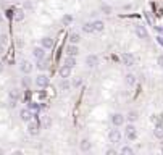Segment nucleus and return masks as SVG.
<instances>
[{
	"label": "nucleus",
	"mask_w": 163,
	"mask_h": 155,
	"mask_svg": "<svg viewBox=\"0 0 163 155\" xmlns=\"http://www.w3.org/2000/svg\"><path fill=\"white\" fill-rule=\"evenodd\" d=\"M125 133H126V137H128L129 141H134V139L137 137V131H136V128H134V124H132V123L126 124Z\"/></svg>",
	"instance_id": "f257e3e1"
},
{
	"label": "nucleus",
	"mask_w": 163,
	"mask_h": 155,
	"mask_svg": "<svg viewBox=\"0 0 163 155\" xmlns=\"http://www.w3.org/2000/svg\"><path fill=\"white\" fill-rule=\"evenodd\" d=\"M121 61L125 66H134V63H136V58H134L132 54H129V52H126V54L121 55Z\"/></svg>",
	"instance_id": "f03ea898"
},
{
	"label": "nucleus",
	"mask_w": 163,
	"mask_h": 155,
	"mask_svg": "<svg viewBox=\"0 0 163 155\" xmlns=\"http://www.w3.org/2000/svg\"><path fill=\"white\" fill-rule=\"evenodd\" d=\"M27 133L31 136H37L39 134V123L36 120H29L27 121Z\"/></svg>",
	"instance_id": "7ed1b4c3"
},
{
	"label": "nucleus",
	"mask_w": 163,
	"mask_h": 155,
	"mask_svg": "<svg viewBox=\"0 0 163 155\" xmlns=\"http://www.w3.org/2000/svg\"><path fill=\"white\" fill-rule=\"evenodd\" d=\"M8 99H10V105L15 107V105H16V102L20 100V90H18V89H10Z\"/></svg>",
	"instance_id": "20e7f679"
},
{
	"label": "nucleus",
	"mask_w": 163,
	"mask_h": 155,
	"mask_svg": "<svg viewBox=\"0 0 163 155\" xmlns=\"http://www.w3.org/2000/svg\"><path fill=\"white\" fill-rule=\"evenodd\" d=\"M108 139L111 144H118V142L121 141V133H120V129H111L110 133H108Z\"/></svg>",
	"instance_id": "39448f33"
},
{
	"label": "nucleus",
	"mask_w": 163,
	"mask_h": 155,
	"mask_svg": "<svg viewBox=\"0 0 163 155\" xmlns=\"http://www.w3.org/2000/svg\"><path fill=\"white\" fill-rule=\"evenodd\" d=\"M134 31H136V36L139 39H147L149 37V32H147V29H145V26H142V24H136Z\"/></svg>",
	"instance_id": "423d86ee"
},
{
	"label": "nucleus",
	"mask_w": 163,
	"mask_h": 155,
	"mask_svg": "<svg viewBox=\"0 0 163 155\" xmlns=\"http://www.w3.org/2000/svg\"><path fill=\"white\" fill-rule=\"evenodd\" d=\"M123 123H125V115H121V113H113L111 115V124L113 126H123Z\"/></svg>",
	"instance_id": "0eeeda50"
},
{
	"label": "nucleus",
	"mask_w": 163,
	"mask_h": 155,
	"mask_svg": "<svg viewBox=\"0 0 163 155\" xmlns=\"http://www.w3.org/2000/svg\"><path fill=\"white\" fill-rule=\"evenodd\" d=\"M20 70H21V73L29 74V73L32 71V63H31L29 60H23V61L20 63Z\"/></svg>",
	"instance_id": "6e6552de"
},
{
	"label": "nucleus",
	"mask_w": 163,
	"mask_h": 155,
	"mask_svg": "<svg viewBox=\"0 0 163 155\" xmlns=\"http://www.w3.org/2000/svg\"><path fill=\"white\" fill-rule=\"evenodd\" d=\"M36 84L39 86V87H47L49 86V76L47 74H39V76L36 78Z\"/></svg>",
	"instance_id": "1a4fd4ad"
},
{
	"label": "nucleus",
	"mask_w": 163,
	"mask_h": 155,
	"mask_svg": "<svg viewBox=\"0 0 163 155\" xmlns=\"http://www.w3.org/2000/svg\"><path fill=\"white\" fill-rule=\"evenodd\" d=\"M86 65H87V68H95L99 65V57L97 55H87L86 57Z\"/></svg>",
	"instance_id": "9d476101"
},
{
	"label": "nucleus",
	"mask_w": 163,
	"mask_h": 155,
	"mask_svg": "<svg viewBox=\"0 0 163 155\" xmlns=\"http://www.w3.org/2000/svg\"><path fill=\"white\" fill-rule=\"evenodd\" d=\"M58 74H60V78H63V79L68 78L70 74H71V66L66 65V63H65V65H61L60 70H58Z\"/></svg>",
	"instance_id": "9b49d317"
},
{
	"label": "nucleus",
	"mask_w": 163,
	"mask_h": 155,
	"mask_svg": "<svg viewBox=\"0 0 163 155\" xmlns=\"http://www.w3.org/2000/svg\"><path fill=\"white\" fill-rule=\"evenodd\" d=\"M20 118L23 120V121H29V120H32V112L29 110V108H23V110L20 112Z\"/></svg>",
	"instance_id": "f8f14e48"
},
{
	"label": "nucleus",
	"mask_w": 163,
	"mask_h": 155,
	"mask_svg": "<svg viewBox=\"0 0 163 155\" xmlns=\"http://www.w3.org/2000/svg\"><path fill=\"white\" fill-rule=\"evenodd\" d=\"M92 149V144H91V141H87V139H82L79 142V150L81 152H89Z\"/></svg>",
	"instance_id": "ddd939ff"
},
{
	"label": "nucleus",
	"mask_w": 163,
	"mask_h": 155,
	"mask_svg": "<svg viewBox=\"0 0 163 155\" xmlns=\"http://www.w3.org/2000/svg\"><path fill=\"white\" fill-rule=\"evenodd\" d=\"M41 47H44V49H52V47H53V39H52V37H42V39H41Z\"/></svg>",
	"instance_id": "4468645a"
},
{
	"label": "nucleus",
	"mask_w": 163,
	"mask_h": 155,
	"mask_svg": "<svg viewBox=\"0 0 163 155\" xmlns=\"http://www.w3.org/2000/svg\"><path fill=\"white\" fill-rule=\"evenodd\" d=\"M92 29H94V32H102L103 29H105V24H103V21H94L92 23Z\"/></svg>",
	"instance_id": "2eb2a0df"
},
{
	"label": "nucleus",
	"mask_w": 163,
	"mask_h": 155,
	"mask_svg": "<svg viewBox=\"0 0 163 155\" xmlns=\"http://www.w3.org/2000/svg\"><path fill=\"white\" fill-rule=\"evenodd\" d=\"M73 21H74V18H73V15H70V13H66V15L61 16V24H63V26H71Z\"/></svg>",
	"instance_id": "dca6fc26"
},
{
	"label": "nucleus",
	"mask_w": 163,
	"mask_h": 155,
	"mask_svg": "<svg viewBox=\"0 0 163 155\" xmlns=\"http://www.w3.org/2000/svg\"><path fill=\"white\" fill-rule=\"evenodd\" d=\"M32 55H34V58H44V55H45V49L44 47H36L32 50Z\"/></svg>",
	"instance_id": "f3484780"
},
{
	"label": "nucleus",
	"mask_w": 163,
	"mask_h": 155,
	"mask_svg": "<svg viewBox=\"0 0 163 155\" xmlns=\"http://www.w3.org/2000/svg\"><path fill=\"white\" fill-rule=\"evenodd\" d=\"M36 68H37L39 71H45L47 68H49V63H47V60L39 58V60H37V65H36Z\"/></svg>",
	"instance_id": "a211bd4d"
},
{
	"label": "nucleus",
	"mask_w": 163,
	"mask_h": 155,
	"mask_svg": "<svg viewBox=\"0 0 163 155\" xmlns=\"http://www.w3.org/2000/svg\"><path fill=\"white\" fill-rule=\"evenodd\" d=\"M136 81H137V79H136V74H132V73H128L126 76H125V83H126L128 86H134V84H136Z\"/></svg>",
	"instance_id": "6ab92c4d"
},
{
	"label": "nucleus",
	"mask_w": 163,
	"mask_h": 155,
	"mask_svg": "<svg viewBox=\"0 0 163 155\" xmlns=\"http://www.w3.org/2000/svg\"><path fill=\"white\" fill-rule=\"evenodd\" d=\"M66 52H68V55L76 57L78 54H79V49H78V45H76V44H70V45H68V49H66Z\"/></svg>",
	"instance_id": "aec40b11"
},
{
	"label": "nucleus",
	"mask_w": 163,
	"mask_h": 155,
	"mask_svg": "<svg viewBox=\"0 0 163 155\" xmlns=\"http://www.w3.org/2000/svg\"><path fill=\"white\" fill-rule=\"evenodd\" d=\"M81 41V34L79 32H71L70 34V44H78Z\"/></svg>",
	"instance_id": "412c9836"
},
{
	"label": "nucleus",
	"mask_w": 163,
	"mask_h": 155,
	"mask_svg": "<svg viewBox=\"0 0 163 155\" xmlns=\"http://www.w3.org/2000/svg\"><path fill=\"white\" fill-rule=\"evenodd\" d=\"M154 134H155V137H158V139H163V124H157L155 126Z\"/></svg>",
	"instance_id": "4be33fe9"
},
{
	"label": "nucleus",
	"mask_w": 163,
	"mask_h": 155,
	"mask_svg": "<svg viewBox=\"0 0 163 155\" xmlns=\"http://www.w3.org/2000/svg\"><path fill=\"white\" fill-rule=\"evenodd\" d=\"M125 120H128L129 123H134V121L137 120V112H134V110H132V112H129L126 116H125Z\"/></svg>",
	"instance_id": "5701e85b"
},
{
	"label": "nucleus",
	"mask_w": 163,
	"mask_h": 155,
	"mask_svg": "<svg viewBox=\"0 0 163 155\" xmlns=\"http://www.w3.org/2000/svg\"><path fill=\"white\" fill-rule=\"evenodd\" d=\"M13 18H15L16 21H23V20H24V10L13 11Z\"/></svg>",
	"instance_id": "b1692460"
},
{
	"label": "nucleus",
	"mask_w": 163,
	"mask_h": 155,
	"mask_svg": "<svg viewBox=\"0 0 163 155\" xmlns=\"http://www.w3.org/2000/svg\"><path fill=\"white\" fill-rule=\"evenodd\" d=\"M82 31L86 32V34H92V32H94L92 23H84V24H82Z\"/></svg>",
	"instance_id": "393cba45"
},
{
	"label": "nucleus",
	"mask_w": 163,
	"mask_h": 155,
	"mask_svg": "<svg viewBox=\"0 0 163 155\" xmlns=\"http://www.w3.org/2000/svg\"><path fill=\"white\" fill-rule=\"evenodd\" d=\"M152 121L155 123V126L157 124H163V115H154V116H152Z\"/></svg>",
	"instance_id": "a878e982"
},
{
	"label": "nucleus",
	"mask_w": 163,
	"mask_h": 155,
	"mask_svg": "<svg viewBox=\"0 0 163 155\" xmlns=\"http://www.w3.org/2000/svg\"><path fill=\"white\" fill-rule=\"evenodd\" d=\"M42 124L45 129H50V126H52V120H50V116H44L42 118Z\"/></svg>",
	"instance_id": "bb28decb"
},
{
	"label": "nucleus",
	"mask_w": 163,
	"mask_h": 155,
	"mask_svg": "<svg viewBox=\"0 0 163 155\" xmlns=\"http://www.w3.org/2000/svg\"><path fill=\"white\" fill-rule=\"evenodd\" d=\"M65 63H66V65H70V66L73 68V66L76 65V57H71V55H68V58H66V61H65Z\"/></svg>",
	"instance_id": "cd10ccee"
},
{
	"label": "nucleus",
	"mask_w": 163,
	"mask_h": 155,
	"mask_svg": "<svg viewBox=\"0 0 163 155\" xmlns=\"http://www.w3.org/2000/svg\"><path fill=\"white\" fill-rule=\"evenodd\" d=\"M100 10H102V13H105V15H110L111 11H113V8H111L110 5H102V8H100Z\"/></svg>",
	"instance_id": "c85d7f7f"
},
{
	"label": "nucleus",
	"mask_w": 163,
	"mask_h": 155,
	"mask_svg": "<svg viewBox=\"0 0 163 155\" xmlns=\"http://www.w3.org/2000/svg\"><path fill=\"white\" fill-rule=\"evenodd\" d=\"M121 153L131 155V153H134V150H132V149H131V147H128V146H125V147H123V149H121Z\"/></svg>",
	"instance_id": "c756f323"
},
{
	"label": "nucleus",
	"mask_w": 163,
	"mask_h": 155,
	"mask_svg": "<svg viewBox=\"0 0 163 155\" xmlns=\"http://www.w3.org/2000/svg\"><path fill=\"white\" fill-rule=\"evenodd\" d=\"M60 87H61V90H68V89L71 87V84H70L68 81H66V78H65V81L61 83V86H60Z\"/></svg>",
	"instance_id": "7c9ffc66"
},
{
	"label": "nucleus",
	"mask_w": 163,
	"mask_h": 155,
	"mask_svg": "<svg viewBox=\"0 0 163 155\" xmlns=\"http://www.w3.org/2000/svg\"><path fill=\"white\" fill-rule=\"evenodd\" d=\"M27 108H29L31 112H39V110H41V107H39L37 103H29V107H27Z\"/></svg>",
	"instance_id": "2f4dec72"
},
{
	"label": "nucleus",
	"mask_w": 163,
	"mask_h": 155,
	"mask_svg": "<svg viewBox=\"0 0 163 155\" xmlns=\"http://www.w3.org/2000/svg\"><path fill=\"white\" fill-rule=\"evenodd\" d=\"M81 84H82V79L81 78H74V81H73L71 86H73V87H79Z\"/></svg>",
	"instance_id": "473e14b6"
},
{
	"label": "nucleus",
	"mask_w": 163,
	"mask_h": 155,
	"mask_svg": "<svg viewBox=\"0 0 163 155\" xmlns=\"http://www.w3.org/2000/svg\"><path fill=\"white\" fill-rule=\"evenodd\" d=\"M24 8H26V10H32V8H34V3H31V2H24Z\"/></svg>",
	"instance_id": "72a5a7b5"
},
{
	"label": "nucleus",
	"mask_w": 163,
	"mask_h": 155,
	"mask_svg": "<svg viewBox=\"0 0 163 155\" xmlns=\"http://www.w3.org/2000/svg\"><path fill=\"white\" fill-rule=\"evenodd\" d=\"M157 63H158V66L163 68V55H160L158 58H157Z\"/></svg>",
	"instance_id": "f704fd0d"
},
{
	"label": "nucleus",
	"mask_w": 163,
	"mask_h": 155,
	"mask_svg": "<svg viewBox=\"0 0 163 155\" xmlns=\"http://www.w3.org/2000/svg\"><path fill=\"white\" fill-rule=\"evenodd\" d=\"M107 153H108V155H115L116 150H115V149H107Z\"/></svg>",
	"instance_id": "c9c22d12"
},
{
	"label": "nucleus",
	"mask_w": 163,
	"mask_h": 155,
	"mask_svg": "<svg viewBox=\"0 0 163 155\" xmlns=\"http://www.w3.org/2000/svg\"><path fill=\"white\" fill-rule=\"evenodd\" d=\"M5 39H7V36H5V34H0V42H5Z\"/></svg>",
	"instance_id": "e433bc0d"
},
{
	"label": "nucleus",
	"mask_w": 163,
	"mask_h": 155,
	"mask_svg": "<svg viewBox=\"0 0 163 155\" xmlns=\"http://www.w3.org/2000/svg\"><path fill=\"white\" fill-rule=\"evenodd\" d=\"M157 41H158V44H160V45H163V37H161V36L157 37Z\"/></svg>",
	"instance_id": "4c0bfd02"
},
{
	"label": "nucleus",
	"mask_w": 163,
	"mask_h": 155,
	"mask_svg": "<svg viewBox=\"0 0 163 155\" xmlns=\"http://www.w3.org/2000/svg\"><path fill=\"white\" fill-rule=\"evenodd\" d=\"M3 50H5V47H3V44L0 42V54H3Z\"/></svg>",
	"instance_id": "58836bf2"
},
{
	"label": "nucleus",
	"mask_w": 163,
	"mask_h": 155,
	"mask_svg": "<svg viewBox=\"0 0 163 155\" xmlns=\"http://www.w3.org/2000/svg\"><path fill=\"white\" fill-rule=\"evenodd\" d=\"M2 71H3V63L0 61V73H2Z\"/></svg>",
	"instance_id": "ea45409f"
},
{
	"label": "nucleus",
	"mask_w": 163,
	"mask_h": 155,
	"mask_svg": "<svg viewBox=\"0 0 163 155\" xmlns=\"http://www.w3.org/2000/svg\"><path fill=\"white\" fill-rule=\"evenodd\" d=\"M2 21H3V15H2V13H0V23H2Z\"/></svg>",
	"instance_id": "a19ab883"
},
{
	"label": "nucleus",
	"mask_w": 163,
	"mask_h": 155,
	"mask_svg": "<svg viewBox=\"0 0 163 155\" xmlns=\"http://www.w3.org/2000/svg\"><path fill=\"white\" fill-rule=\"evenodd\" d=\"M16 2H20V0H16Z\"/></svg>",
	"instance_id": "79ce46f5"
}]
</instances>
